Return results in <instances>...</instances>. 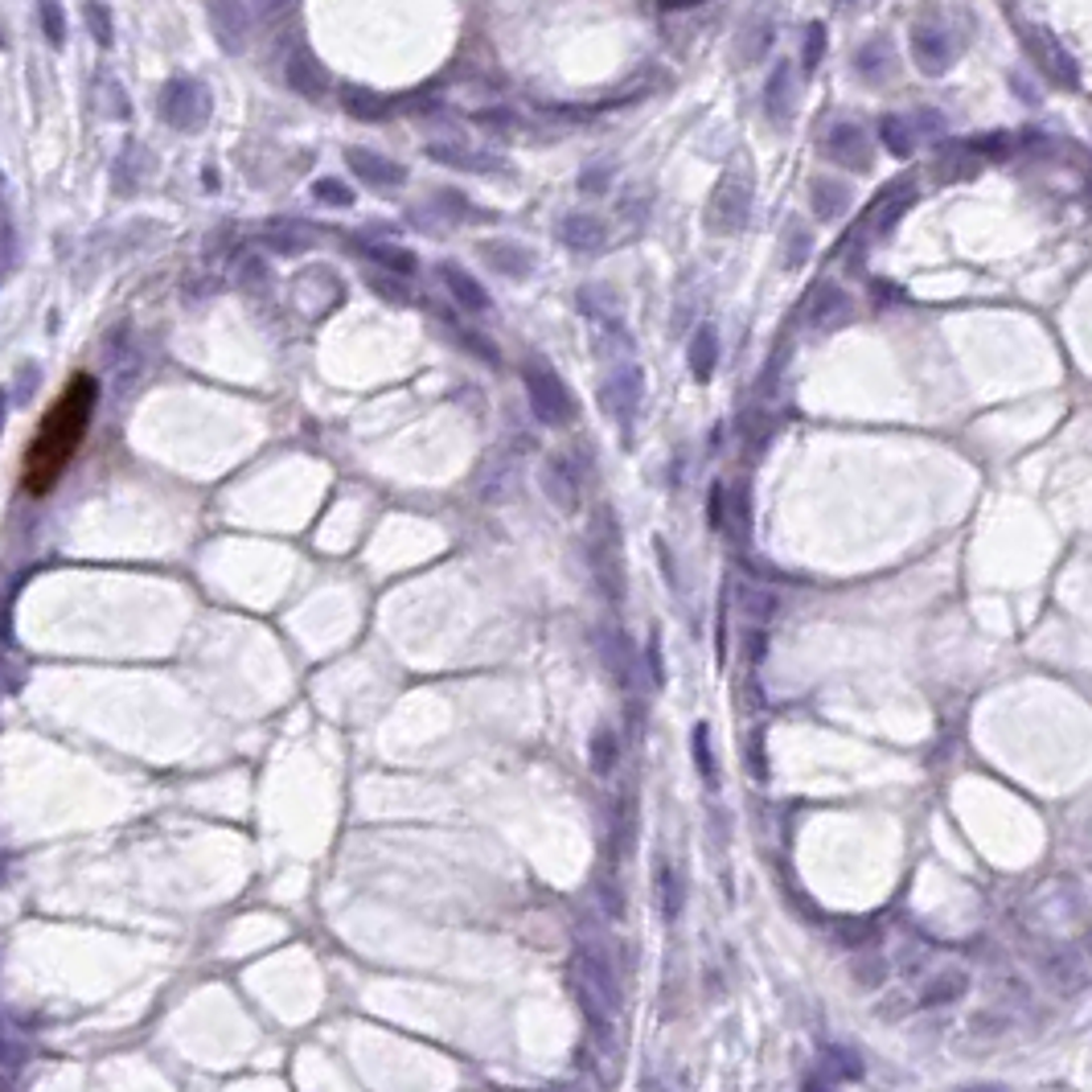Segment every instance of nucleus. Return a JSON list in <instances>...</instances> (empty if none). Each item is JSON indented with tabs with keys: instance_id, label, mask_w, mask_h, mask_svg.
Wrapping results in <instances>:
<instances>
[{
	"instance_id": "f257e3e1",
	"label": "nucleus",
	"mask_w": 1092,
	"mask_h": 1092,
	"mask_svg": "<svg viewBox=\"0 0 1092 1092\" xmlns=\"http://www.w3.org/2000/svg\"><path fill=\"white\" fill-rule=\"evenodd\" d=\"M95 403H99L95 378L74 374L58 391V399L45 407L41 424L33 428V440L25 444V456H21V489L29 497H45L66 477V468L74 464V456H79V448L87 440Z\"/></svg>"
},
{
	"instance_id": "f03ea898",
	"label": "nucleus",
	"mask_w": 1092,
	"mask_h": 1092,
	"mask_svg": "<svg viewBox=\"0 0 1092 1092\" xmlns=\"http://www.w3.org/2000/svg\"><path fill=\"white\" fill-rule=\"evenodd\" d=\"M522 382H526V395H530L534 415H538L547 428H563V424L576 420V399H571L567 382L555 374V366H551L547 357H526Z\"/></svg>"
},
{
	"instance_id": "7ed1b4c3",
	"label": "nucleus",
	"mask_w": 1092,
	"mask_h": 1092,
	"mask_svg": "<svg viewBox=\"0 0 1092 1092\" xmlns=\"http://www.w3.org/2000/svg\"><path fill=\"white\" fill-rule=\"evenodd\" d=\"M752 218V169L740 161L723 173V181L715 185V197H711V210H707V222L719 230V235H740Z\"/></svg>"
},
{
	"instance_id": "20e7f679",
	"label": "nucleus",
	"mask_w": 1092,
	"mask_h": 1092,
	"mask_svg": "<svg viewBox=\"0 0 1092 1092\" xmlns=\"http://www.w3.org/2000/svg\"><path fill=\"white\" fill-rule=\"evenodd\" d=\"M588 555H592V571L604 588V596L612 604L624 600V547H620V530L612 509H600L592 522V538H588Z\"/></svg>"
},
{
	"instance_id": "39448f33",
	"label": "nucleus",
	"mask_w": 1092,
	"mask_h": 1092,
	"mask_svg": "<svg viewBox=\"0 0 1092 1092\" xmlns=\"http://www.w3.org/2000/svg\"><path fill=\"white\" fill-rule=\"evenodd\" d=\"M1027 49H1031V58L1039 62V70H1044L1052 83H1060V87H1068V91H1076L1080 87V70H1076V58L1068 54V49L1048 33V29H1027Z\"/></svg>"
},
{
	"instance_id": "423d86ee",
	"label": "nucleus",
	"mask_w": 1092,
	"mask_h": 1092,
	"mask_svg": "<svg viewBox=\"0 0 1092 1092\" xmlns=\"http://www.w3.org/2000/svg\"><path fill=\"white\" fill-rule=\"evenodd\" d=\"M637 403H641V370L637 366H616L600 386V407H608V415H616V424H620L624 436H629Z\"/></svg>"
},
{
	"instance_id": "0eeeda50",
	"label": "nucleus",
	"mask_w": 1092,
	"mask_h": 1092,
	"mask_svg": "<svg viewBox=\"0 0 1092 1092\" xmlns=\"http://www.w3.org/2000/svg\"><path fill=\"white\" fill-rule=\"evenodd\" d=\"M908 49H912V58L924 74H945L957 58V45L953 37L941 29V25H916L912 37H908Z\"/></svg>"
},
{
	"instance_id": "6e6552de",
	"label": "nucleus",
	"mask_w": 1092,
	"mask_h": 1092,
	"mask_svg": "<svg viewBox=\"0 0 1092 1092\" xmlns=\"http://www.w3.org/2000/svg\"><path fill=\"white\" fill-rule=\"evenodd\" d=\"M825 152L834 156L838 165L854 169V173H867L871 169V144H867V132L859 124H834L825 136Z\"/></svg>"
},
{
	"instance_id": "1a4fd4ad",
	"label": "nucleus",
	"mask_w": 1092,
	"mask_h": 1092,
	"mask_svg": "<svg viewBox=\"0 0 1092 1092\" xmlns=\"http://www.w3.org/2000/svg\"><path fill=\"white\" fill-rule=\"evenodd\" d=\"M477 251H481V259L493 272H501L509 280H526L530 268H534V251L522 247V243H513V239H485Z\"/></svg>"
},
{
	"instance_id": "9d476101",
	"label": "nucleus",
	"mask_w": 1092,
	"mask_h": 1092,
	"mask_svg": "<svg viewBox=\"0 0 1092 1092\" xmlns=\"http://www.w3.org/2000/svg\"><path fill=\"white\" fill-rule=\"evenodd\" d=\"M793 108H797V70H793V62H776V70L768 74V87H764V112L776 124H789Z\"/></svg>"
},
{
	"instance_id": "9b49d317",
	"label": "nucleus",
	"mask_w": 1092,
	"mask_h": 1092,
	"mask_svg": "<svg viewBox=\"0 0 1092 1092\" xmlns=\"http://www.w3.org/2000/svg\"><path fill=\"white\" fill-rule=\"evenodd\" d=\"M345 156H349V169H353L361 181H366V185H374V189H395V185L407 181V169H403V165L386 161V156H378V152H370V148H349Z\"/></svg>"
},
{
	"instance_id": "f8f14e48",
	"label": "nucleus",
	"mask_w": 1092,
	"mask_h": 1092,
	"mask_svg": "<svg viewBox=\"0 0 1092 1092\" xmlns=\"http://www.w3.org/2000/svg\"><path fill=\"white\" fill-rule=\"evenodd\" d=\"M542 489H547V497L559 509H576L580 505V481H576V468H571L567 456H547V464H542Z\"/></svg>"
},
{
	"instance_id": "ddd939ff",
	"label": "nucleus",
	"mask_w": 1092,
	"mask_h": 1092,
	"mask_svg": "<svg viewBox=\"0 0 1092 1092\" xmlns=\"http://www.w3.org/2000/svg\"><path fill=\"white\" fill-rule=\"evenodd\" d=\"M809 205L821 222H834L850 210V185L834 181V177H813L809 181Z\"/></svg>"
},
{
	"instance_id": "4468645a",
	"label": "nucleus",
	"mask_w": 1092,
	"mask_h": 1092,
	"mask_svg": "<svg viewBox=\"0 0 1092 1092\" xmlns=\"http://www.w3.org/2000/svg\"><path fill=\"white\" fill-rule=\"evenodd\" d=\"M854 66H859V79L867 83H888L896 70V45L888 37H871L854 54Z\"/></svg>"
},
{
	"instance_id": "2eb2a0df",
	"label": "nucleus",
	"mask_w": 1092,
	"mask_h": 1092,
	"mask_svg": "<svg viewBox=\"0 0 1092 1092\" xmlns=\"http://www.w3.org/2000/svg\"><path fill=\"white\" fill-rule=\"evenodd\" d=\"M440 280L448 284V292L456 296V304L473 308V312H485V308H489V296H485L481 280H473V272H464L460 264H440Z\"/></svg>"
},
{
	"instance_id": "dca6fc26",
	"label": "nucleus",
	"mask_w": 1092,
	"mask_h": 1092,
	"mask_svg": "<svg viewBox=\"0 0 1092 1092\" xmlns=\"http://www.w3.org/2000/svg\"><path fill=\"white\" fill-rule=\"evenodd\" d=\"M428 156L440 165H452V169H464V173H489L497 169L501 161L497 156H485V152H468L460 144H428Z\"/></svg>"
},
{
	"instance_id": "f3484780",
	"label": "nucleus",
	"mask_w": 1092,
	"mask_h": 1092,
	"mask_svg": "<svg viewBox=\"0 0 1092 1092\" xmlns=\"http://www.w3.org/2000/svg\"><path fill=\"white\" fill-rule=\"evenodd\" d=\"M559 235H563V243L571 251H596V247H604V222L596 214H567Z\"/></svg>"
},
{
	"instance_id": "a211bd4d",
	"label": "nucleus",
	"mask_w": 1092,
	"mask_h": 1092,
	"mask_svg": "<svg viewBox=\"0 0 1092 1092\" xmlns=\"http://www.w3.org/2000/svg\"><path fill=\"white\" fill-rule=\"evenodd\" d=\"M715 361H719V333L711 325H698V333L690 337V374L698 382H711Z\"/></svg>"
},
{
	"instance_id": "6ab92c4d",
	"label": "nucleus",
	"mask_w": 1092,
	"mask_h": 1092,
	"mask_svg": "<svg viewBox=\"0 0 1092 1092\" xmlns=\"http://www.w3.org/2000/svg\"><path fill=\"white\" fill-rule=\"evenodd\" d=\"M850 321V296L838 288H821L817 304H813V325L817 329H838Z\"/></svg>"
},
{
	"instance_id": "aec40b11",
	"label": "nucleus",
	"mask_w": 1092,
	"mask_h": 1092,
	"mask_svg": "<svg viewBox=\"0 0 1092 1092\" xmlns=\"http://www.w3.org/2000/svg\"><path fill=\"white\" fill-rule=\"evenodd\" d=\"M657 900H661V916L665 920H678L682 916V900H686V892H682V875H678V867L673 863H657Z\"/></svg>"
},
{
	"instance_id": "412c9836",
	"label": "nucleus",
	"mask_w": 1092,
	"mask_h": 1092,
	"mask_svg": "<svg viewBox=\"0 0 1092 1092\" xmlns=\"http://www.w3.org/2000/svg\"><path fill=\"white\" fill-rule=\"evenodd\" d=\"M879 136H883V144H888L892 156H912V148H916V132H912L908 116H883Z\"/></svg>"
},
{
	"instance_id": "4be33fe9",
	"label": "nucleus",
	"mask_w": 1092,
	"mask_h": 1092,
	"mask_svg": "<svg viewBox=\"0 0 1092 1092\" xmlns=\"http://www.w3.org/2000/svg\"><path fill=\"white\" fill-rule=\"evenodd\" d=\"M341 103H345V112H353L357 120H382V116H391V99H382V95H374V91L345 87V91H341Z\"/></svg>"
},
{
	"instance_id": "5701e85b",
	"label": "nucleus",
	"mask_w": 1092,
	"mask_h": 1092,
	"mask_svg": "<svg viewBox=\"0 0 1092 1092\" xmlns=\"http://www.w3.org/2000/svg\"><path fill=\"white\" fill-rule=\"evenodd\" d=\"M965 973L961 969H949V973H936L928 985H924V1002L928 1006H941V1002H953L957 994H965Z\"/></svg>"
},
{
	"instance_id": "b1692460",
	"label": "nucleus",
	"mask_w": 1092,
	"mask_h": 1092,
	"mask_svg": "<svg viewBox=\"0 0 1092 1092\" xmlns=\"http://www.w3.org/2000/svg\"><path fill=\"white\" fill-rule=\"evenodd\" d=\"M616 768V732L612 727H596L592 732V772L608 776Z\"/></svg>"
},
{
	"instance_id": "393cba45",
	"label": "nucleus",
	"mask_w": 1092,
	"mask_h": 1092,
	"mask_svg": "<svg viewBox=\"0 0 1092 1092\" xmlns=\"http://www.w3.org/2000/svg\"><path fill=\"white\" fill-rule=\"evenodd\" d=\"M361 251H366L370 259H378L382 268L399 272V276H411V272H415V255H411V251H403V247H386V243H366V247H361Z\"/></svg>"
},
{
	"instance_id": "a878e982",
	"label": "nucleus",
	"mask_w": 1092,
	"mask_h": 1092,
	"mask_svg": "<svg viewBox=\"0 0 1092 1092\" xmlns=\"http://www.w3.org/2000/svg\"><path fill=\"white\" fill-rule=\"evenodd\" d=\"M694 768L707 785L715 789V756H711V723H694Z\"/></svg>"
},
{
	"instance_id": "bb28decb",
	"label": "nucleus",
	"mask_w": 1092,
	"mask_h": 1092,
	"mask_svg": "<svg viewBox=\"0 0 1092 1092\" xmlns=\"http://www.w3.org/2000/svg\"><path fill=\"white\" fill-rule=\"evenodd\" d=\"M740 604H744V612L752 620V629H760V624H768V616L776 608V596H768L760 588H740Z\"/></svg>"
},
{
	"instance_id": "cd10ccee",
	"label": "nucleus",
	"mask_w": 1092,
	"mask_h": 1092,
	"mask_svg": "<svg viewBox=\"0 0 1092 1092\" xmlns=\"http://www.w3.org/2000/svg\"><path fill=\"white\" fill-rule=\"evenodd\" d=\"M292 83H296L304 95H321V91H325V70L312 62V58H300V62L292 66Z\"/></svg>"
},
{
	"instance_id": "c85d7f7f",
	"label": "nucleus",
	"mask_w": 1092,
	"mask_h": 1092,
	"mask_svg": "<svg viewBox=\"0 0 1092 1092\" xmlns=\"http://www.w3.org/2000/svg\"><path fill=\"white\" fill-rule=\"evenodd\" d=\"M366 284H370L382 300H391V304H411V300H415L411 288H407L403 280H391V276H382V272H366Z\"/></svg>"
},
{
	"instance_id": "c756f323",
	"label": "nucleus",
	"mask_w": 1092,
	"mask_h": 1092,
	"mask_svg": "<svg viewBox=\"0 0 1092 1092\" xmlns=\"http://www.w3.org/2000/svg\"><path fill=\"white\" fill-rule=\"evenodd\" d=\"M821 49H825V25L817 21V25H809V33H805V58H801V70H805V74L817 70Z\"/></svg>"
},
{
	"instance_id": "7c9ffc66",
	"label": "nucleus",
	"mask_w": 1092,
	"mask_h": 1092,
	"mask_svg": "<svg viewBox=\"0 0 1092 1092\" xmlns=\"http://www.w3.org/2000/svg\"><path fill=\"white\" fill-rule=\"evenodd\" d=\"M825 1060H829V1072H838V1076H846V1080H854V1076L863 1072V1064H859L850 1052H842V1048H829Z\"/></svg>"
},
{
	"instance_id": "2f4dec72",
	"label": "nucleus",
	"mask_w": 1092,
	"mask_h": 1092,
	"mask_svg": "<svg viewBox=\"0 0 1092 1092\" xmlns=\"http://www.w3.org/2000/svg\"><path fill=\"white\" fill-rule=\"evenodd\" d=\"M789 247H793V251L785 255V268H797L801 259L809 255V247H813V235H809V230H797V226H793V235H789Z\"/></svg>"
},
{
	"instance_id": "473e14b6",
	"label": "nucleus",
	"mask_w": 1092,
	"mask_h": 1092,
	"mask_svg": "<svg viewBox=\"0 0 1092 1092\" xmlns=\"http://www.w3.org/2000/svg\"><path fill=\"white\" fill-rule=\"evenodd\" d=\"M317 197H321V201H329V205H349V201H353V193H349L341 181H329V177H325V181H317Z\"/></svg>"
},
{
	"instance_id": "72a5a7b5",
	"label": "nucleus",
	"mask_w": 1092,
	"mask_h": 1092,
	"mask_svg": "<svg viewBox=\"0 0 1092 1092\" xmlns=\"http://www.w3.org/2000/svg\"><path fill=\"white\" fill-rule=\"evenodd\" d=\"M744 653H748L752 665H760L764 653H768V633H764V629H748V633H744Z\"/></svg>"
},
{
	"instance_id": "f704fd0d",
	"label": "nucleus",
	"mask_w": 1092,
	"mask_h": 1092,
	"mask_svg": "<svg viewBox=\"0 0 1092 1092\" xmlns=\"http://www.w3.org/2000/svg\"><path fill=\"white\" fill-rule=\"evenodd\" d=\"M460 337H464V345L473 349V353H481V357L489 361V366H501V353H497V345H493V341H485L481 333H460Z\"/></svg>"
},
{
	"instance_id": "c9c22d12",
	"label": "nucleus",
	"mask_w": 1092,
	"mask_h": 1092,
	"mask_svg": "<svg viewBox=\"0 0 1092 1092\" xmlns=\"http://www.w3.org/2000/svg\"><path fill=\"white\" fill-rule=\"evenodd\" d=\"M1006 148H1010L1006 136H985V140H973V144H969V152H994V156H1006Z\"/></svg>"
},
{
	"instance_id": "e433bc0d",
	"label": "nucleus",
	"mask_w": 1092,
	"mask_h": 1092,
	"mask_svg": "<svg viewBox=\"0 0 1092 1092\" xmlns=\"http://www.w3.org/2000/svg\"><path fill=\"white\" fill-rule=\"evenodd\" d=\"M645 657H649V673H653V682L661 686V682H665V669H661V641H657V637H649Z\"/></svg>"
},
{
	"instance_id": "4c0bfd02",
	"label": "nucleus",
	"mask_w": 1092,
	"mask_h": 1092,
	"mask_svg": "<svg viewBox=\"0 0 1092 1092\" xmlns=\"http://www.w3.org/2000/svg\"><path fill=\"white\" fill-rule=\"evenodd\" d=\"M17 1056H21V1052H17V1044L9 1039V1023L0 1019V1064H17Z\"/></svg>"
},
{
	"instance_id": "58836bf2",
	"label": "nucleus",
	"mask_w": 1092,
	"mask_h": 1092,
	"mask_svg": "<svg viewBox=\"0 0 1092 1092\" xmlns=\"http://www.w3.org/2000/svg\"><path fill=\"white\" fill-rule=\"evenodd\" d=\"M653 547H657V559H661V576H665V580H669L673 588H678V576H673V555L665 551V542H661V538H657Z\"/></svg>"
},
{
	"instance_id": "ea45409f",
	"label": "nucleus",
	"mask_w": 1092,
	"mask_h": 1092,
	"mask_svg": "<svg viewBox=\"0 0 1092 1092\" xmlns=\"http://www.w3.org/2000/svg\"><path fill=\"white\" fill-rule=\"evenodd\" d=\"M711 530H723V489H711Z\"/></svg>"
},
{
	"instance_id": "a19ab883",
	"label": "nucleus",
	"mask_w": 1092,
	"mask_h": 1092,
	"mask_svg": "<svg viewBox=\"0 0 1092 1092\" xmlns=\"http://www.w3.org/2000/svg\"><path fill=\"white\" fill-rule=\"evenodd\" d=\"M604 185H608V173H600V169L584 173V189H604Z\"/></svg>"
},
{
	"instance_id": "79ce46f5",
	"label": "nucleus",
	"mask_w": 1092,
	"mask_h": 1092,
	"mask_svg": "<svg viewBox=\"0 0 1092 1092\" xmlns=\"http://www.w3.org/2000/svg\"><path fill=\"white\" fill-rule=\"evenodd\" d=\"M965 1092H1002V1088H994V1084H977V1088H965Z\"/></svg>"
}]
</instances>
